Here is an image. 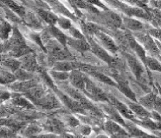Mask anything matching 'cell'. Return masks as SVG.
I'll return each mask as SVG.
<instances>
[{
    "label": "cell",
    "mask_w": 161,
    "mask_h": 138,
    "mask_svg": "<svg viewBox=\"0 0 161 138\" xmlns=\"http://www.w3.org/2000/svg\"><path fill=\"white\" fill-rule=\"evenodd\" d=\"M125 55H126V61L129 65V67L131 68V71L136 77L139 84H141L142 87H143V85L146 87V86H147L149 83V79L151 80V79H149L144 66L133 55H130V54H125ZM146 89H147V87H146Z\"/></svg>",
    "instance_id": "obj_1"
},
{
    "label": "cell",
    "mask_w": 161,
    "mask_h": 138,
    "mask_svg": "<svg viewBox=\"0 0 161 138\" xmlns=\"http://www.w3.org/2000/svg\"><path fill=\"white\" fill-rule=\"evenodd\" d=\"M137 38L139 41H140L145 49L147 52H149L151 55V57H158V55H160V51L157 47V44L154 40L152 39L150 34H138Z\"/></svg>",
    "instance_id": "obj_2"
},
{
    "label": "cell",
    "mask_w": 161,
    "mask_h": 138,
    "mask_svg": "<svg viewBox=\"0 0 161 138\" xmlns=\"http://www.w3.org/2000/svg\"><path fill=\"white\" fill-rule=\"evenodd\" d=\"M109 102L112 104L115 107V109L118 111H119V113L123 116L124 117H126L127 119H130V120H132L133 122L136 120L135 119V115L133 113V111L130 110L129 107L126 105L125 104L122 103V102H120L119 100L115 98L113 96H109Z\"/></svg>",
    "instance_id": "obj_3"
},
{
    "label": "cell",
    "mask_w": 161,
    "mask_h": 138,
    "mask_svg": "<svg viewBox=\"0 0 161 138\" xmlns=\"http://www.w3.org/2000/svg\"><path fill=\"white\" fill-rule=\"evenodd\" d=\"M88 43H89L90 49L92 50V52H93L97 57H99L100 59H102L103 61L107 62V63H108V64H113V63H114V58H113L112 56H110V55H108V53L106 51L104 48H102V47L99 44H97L96 42H95L93 39L88 38Z\"/></svg>",
    "instance_id": "obj_4"
},
{
    "label": "cell",
    "mask_w": 161,
    "mask_h": 138,
    "mask_svg": "<svg viewBox=\"0 0 161 138\" xmlns=\"http://www.w3.org/2000/svg\"><path fill=\"white\" fill-rule=\"evenodd\" d=\"M95 34L96 35V37L99 41L102 42V44L104 46V48H106V49H108L111 53L115 54L118 50V48H117L115 42L114 41L112 38L101 30L97 31Z\"/></svg>",
    "instance_id": "obj_5"
},
{
    "label": "cell",
    "mask_w": 161,
    "mask_h": 138,
    "mask_svg": "<svg viewBox=\"0 0 161 138\" xmlns=\"http://www.w3.org/2000/svg\"><path fill=\"white\" fill-rule=\"evenodd\" d=\"M127 106L129 107V109L133 113L143 119H151V112L148 111L147 109H145L142 105H140L138 102H127Z\"/></svg>",
    "instance_id": "obj_6"
},
{
    "label": "cell",
    "mask_w": 161,
    "mask_h": 138,
    "mask_svg": "<svg viewBox=\"0 0 161 138\" xmlns=\"http://www.w3.org/2000/svg\"><path fill=\"white\" fill-rule=\"evenodd\" d=\"M70 82L72 86H75L78 90H85L86 88V82H85L84 76L82 73L76 69L73 70L69 74Z\"/></svg>",
    "instance_id": "obj_7"
},
{
    "label": "cell",
    "mask_w": 161,
    "mask_h": 138,
    "mask_svg": "<svg viewBox=\"0 0 161 138\" xmlns=\"http://www.w3.org/2000/svg\"><path fill=\"white\" fill-rule=\"evenodd\" d=\"M126 37H127V41H128V43H129L131 48H133V50L136 52L138 56H139L140 60L143 61L144 65H146L147 55H146L145 49L143 48V47L134 39V37H133V35H131V34H126Z\"/></svg>",
    "instance_id": "obj_8"
},
{
    "label": "cell",
    "mask_w": 161,
    "mask_h": 138,
    "mask_svg": "<svg viewBox=\"0 0 161 138\" xmlns=\"http://www.w3.org/2000/svg\"><path fill=\"white\" fill-rule=\"evenodd\" d=\"M67 44L79 52H86L90 48L89 43L85 39L67 38Z\"/></svg>",
    "instance_id": "obj_9"
},
{
    "label": "cell",
    "mask_w": 161,
    "mask_h": 138,
    "mask_svg": "<svg viewBox=\"0 0 161 138\" xmlns=\"http://www.w3.org/2000/svg\"><path fill=\"white\" fill-rule=\"evenodd\" d=\"M123 25L132 31H141L144 29V24L140 21L133 19L132 17H123Z\"/></svg>",
    "instance_id": "obj_10"
},
{
    "label": "cell",
    "mask_w": 161,
    "mask_h": 138,
    "mask_svg": "<svg viewBox=\"0 0 161 138\" xmlns=\"http://www.w3.org/2000/svg\"><path fill=\"white\" fill-rule=\"evenodd\" d=\"M156 97H157V95L155 93H149L146 96L140 98L138 102L140 105H142L147 110H153Z\"/></svg>",
    "instance_id": "obj_11"
},
{
    "label": "cell",
    "mask_w": 161,
    "mask_h": 138,
    "mask_svg": "<svg viewBox=\"0 0 161 138\" xmlns=\"http://www.w3.org/2000/svg\"><path fill=\"white\" fill-rule=\"evenodd\" d=\"M105 130L112 136L118 135H127L125 130H123L119 124H117L115 122H113V121H108L105 124Z\"/></svg>",
    "instance_id": "obj_12"
},
{
    "label": "cell",
    "mask_w": 161,
    "mask_h": 138,
    "mask_svg": "<svg viewBox=\"0 0 161 138\" xmlns=\"http://www.w3.org/2000/svg\"><path fill=\"white\" fill-rule=\"evenodd\" d=\"M49 32L50 34L56 38L58 42H60L61 44L63 45V47L65 48L67 45V36L63 34L62 31L60 30L58 28H56L55 25H50L49 26Z\"/></svg>",
    "instance_id": "obj_13"
},
{
    "label": "cell",
    "mask_w": 161,
    "mask_h": 138,
    "mask_svg": "<svg viewBox=\"0 0 161 138\" xmlns=\"http://www.w3.org/2000/svg\"><path fill=\"white\" fill-rule=\"evenodd\" d=\"M117 86H118V88L119 89V91H120L125 96H126L128 98H130V99L132 100L133 102H138L136 99L135 94H134V93L132 91V89L130 88L129 86H128V83L126 82V81L119 83Z\"/></svg>",
    "instance_id": "obj_14"
},
{
    "label": "cell",
    "mask_w": 161,
    "mask_h": 138,
    "mask_svg": "<svg viewBox=\"0 0 161 138\" xmlns=\"http://www.w3.org/2000/svg\"><path fill=\"white\" fill-rule=\"evenodd\" d=\"M38 13L43 20L47 22L48 24H51V25H54L58 21V17L55 14L51 13V12L46 11L44 10H39Z\"/></svg>",
    "instance_id": "obj_15"
},
{
    "label": "cell",
    "mask_w": 161,
    "mask_h": 138,
    "mask_svg": "<svg viewBox=\"0 0 161 138\" xmlns=\"http://www.w3.org/2000/svg\"><path fill=\"white\" fill-rule=\"evenodd\" d=\"M75 68L74 63L69 61H59L56 62V64L53 66L54 71H59V72H67L71 71Z\"/></svg>",
    "instance_id": "obj_16"
},
{
    "label": "cell",
    "mask_w": 161,
    "mask_h": 138,
    "mask_svg": "<svg viewBox=\"0 0 161 138\" xmlns=\"http://www.w3.org/2000/svg\"><path fill=\"white\" fill-rule=\"evenodd\" d=\"M146 66H147V68H149L150 70L161 72V63L156 58L151 57V56H147Z\"/></svg>",
    "instance_id": "obj_17"
},
{
    "label": "cell",
    "mask_w": 161,
    "mask_h": 138,
    "mask_svg": "<svg viewBox=\"0 0 161 138\" xmlns=\"http://www.w3.org/2000/svg\"><path fill=\"white\" fill-rule=\"evenodd\" d=\"M89 74H91L94 77H95L96 79H98L99 81H102V83H105V84H108L110 86H116L115 83L113 81L112 79L108 78V76H106L105 74H103L102 72H98L95 71V69L92 71V72H88Z\"/></svg>",
    "instance_id": "obj_18"
},
{
    "label": "cell",
    "mask_w": 161,
    "mask_h": 138,
    "mask_svg": "<svg viewBox=\"0 0 161 138\" xmlns=\"http://www.w3.org/2000/svg\"><path fill=\"white\" fill-rule=\"evenodd\" d=\"M57 23L59 24L61 28H63L64 29H69L72 27V24L70 22L69 19H68L66 17H58Z\"/></svg>",
    "instance_id": "obj_19"
},
{
    "label": "cell",
    "mask_w": 161,
    "mask_h": 138,
    "mask_svg": "<svg viewBox=\"0 0 161 138\" xmlns=\"http://www.w3.org/2000/svg\"><path fill=\"white\" fill-rule=\"evenodd\" d=\"M50 74L52 75L53 78L58 79V80H65L69 77V75L66 72H59V71H57V72L56 71H51Z\"/></svg>",
    "instance_id": "obj_20"
},
{
    "label": "cell",
    "mask_w": 161,
    "mask_h": 138,
    "mask_svg": "<svg viewBox=\"0 0 161 138\" xmlns=\"http://www.w3.org/2000/svg\"><path fill=\"white\" fill-rule=\"evenodd\" d=\"M69 33L70 34H72L75 39H85L84 36L82 35V34L80 33V31L77 29L75 27H71L69 29Z\"/></svg>",
    "instance_id": "obj_21"
},
{
    "label": "cell",
    "mask_w": 161,
    "mask_h": 138,
    "mask_svg": "<svg viewBox=\"0 0 161 138\" xmlns=\"http://www.w3.org/2000/svg\"><path fill=\"white\" fill-rule=\"evenodd\" d=\"M149 34L152 36H153L161 43V29H149Z\"/></svg>",
    "instance_id": "obj_22"
},
{
    "label": "cell",
    "mask_w": 161,
    "mask_h": 138,
    "mask_svg": "<svg viewBox=\"0 0 161 138\" xmlns=\"http://www.w3.org/2000/svg\"><path fill=\"white\" fill-rule=\"evenodd\" d=\"M153 109L156 112H158L161 116V97H156L155 102H154Z\"/></svg>",
    "instance_id": "obj_23"
},
{
    "label": "cell",
    "mask_w": 161,
    "mask_h": 138,
    "mask_svg": "<svg viewBox=\"0 0 161 138\" xmlns=\"http://www.w3.org/2000/svg\"><path fill=\"white\" fill-rule=\"evenodd\" d=\"M79 131H80V133L81 135H88L90 134V132H91V129L89 126L88 125H82V126H80L79 127Z\"/></svg>",
    "instance_id": "obj_24"
},
{
    "label": "cell",
    "mask_w": 161,
    "mask_h": 138,
    "mask_svg": "<svg viewBox=\"0 0 161 138\" xmlns=\"http://www.w3.org/2000/svg\"><path fill=\"white\" fill-rule=\"evenodd\" d=\"M10 98V93L4 91H0V100H5Z\"/></svg>",
    "instance_id": "obj_25"
},
{
    "label": "cell",
    "mask_w": 161,
    "mask_h": 138,
    "mask_svg": "<svg viewBox=\"0 0 161 138\" xmlns=\"http://www.w3.org/2000/svg\"><path fill=\"white\" fill-rule=\"evenodd\" d=\"M151 3H153V4H155V6H154V7L161 9V1H157V2H152Z\"/></svg>",
    "instance_id": "obj_26"
}]
</instances>
